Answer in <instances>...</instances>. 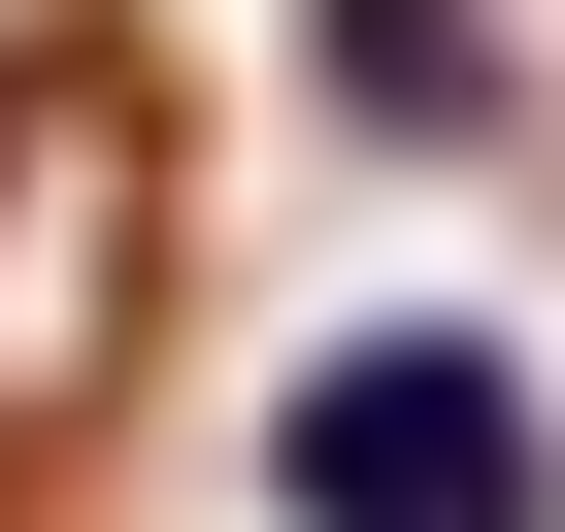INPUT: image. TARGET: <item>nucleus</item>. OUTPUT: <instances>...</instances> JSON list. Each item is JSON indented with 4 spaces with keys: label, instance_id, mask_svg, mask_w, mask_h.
Masks as SVG:
<instances>
[{
    "label": "nucleus",
    "instance_id": "obj_1",
    "mask_svg": "<svg viewBox=\"0 0 565 532\" xmlns=\"http://www.w3.org/2000/svg\"><path fill=\"white\" fill-rule=\"evenodd\" d=\"M167 266H200V100L167 34H0V466H100L167 366Z\"/></svg>",
    "mask_w": 565,
    "mask_h": 532
},
{
    "label": "nucleus",
    "instance_id": "obj_2",
    "mask_svg": "<svg viewBox=\"0 0 565 532\" xmlns=\"http://www.w3.org/2000/svg\"><path fill=\"white\" fill-rule=\"evenodd\" d=\"M266 532H565V400H532V333L366 300L300 400H266Z\"/></svg>",
    "mask_w": 565,
    "mask_h": 532
},
{
    "label": "nucleus",
    "instance_id": "obj_3",
    "mask_svg": "<svg viewBox=\"0 0 565 532\" xmlns=\"http://www.w3.org/2000/svg\"><path fill=\"white\" fill-rule=\"evenodd\" d=\"M466 67H499V34H466V0H333V100H366V134H433Z\"/></svg>",
    "mask_w": 565,
    "mask_h": 532
},
{
    "label": "nucleus",
    "instance_id": "obj_4",
    "mask_svg": "<svg viewBox=\"0 0 565 532\" xmlns=\"http://www.w3.org/2000/svg\"><path fill=\"white\" fill-rule=\"evenodd\" d=\"M34 499H67V466H0V532H34Z\"/></svg>",
    "mask_w": 565,
    "mask_h": 532
}]
</instances>
